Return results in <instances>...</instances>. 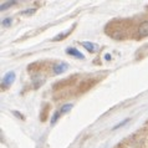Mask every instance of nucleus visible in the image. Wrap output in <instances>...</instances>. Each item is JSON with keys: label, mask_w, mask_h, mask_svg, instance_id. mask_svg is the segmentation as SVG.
<instances>
[{"label": "nucleus", "mask_w": 148, "mask_h": 148, "mask_svg": "<svg viewBox=\"0 0 148 148\" xmlns=\"http://www.w3.org/2000/svg\"><path fill=\"white\" fill-rule=\"evenodd\" d=\"M66 54L71 55V56H75V57H77V59H80V60L85 59V56L82 55L81 52L77 50V49H75V47H69V49H66Z\"/></svg>", "instance_id": "obj_5"}, {"label": "nucleus", "mask_w": 148, "mask_h": 148, "mask_svg": "<svg viewBox=\"0 0 148 148\" xmlns=\"http://www.w3.org/2000/svg\"><path fill=\"white\" fill-rule=\"evenodd\" d=\"M128 121H130V120H125V121H122L121 123H118V125H117V126H114V128H113V130H116V128H120V127H121V126H123V125H125V123H127V122H128Z\"/></svg>", "instance_id": "obj_13"}, {"label": "nucleus", "mask_w": 148, "mask_h": 148, "mask_svg": "<svg viewBox=\"0 0 148 148\" xmlns=\"http://www.w3.org/2000/svg\"><path fill=\"white\" fill-rule=\"evenodd\" d=\"M16 4V1H8V3H3L1 4V11H4L5 9H8L9 6H11V5H15Z\"/></svg>", "instance_id": "obj_10"}, {"label": "nucleus", "mask_w": 148, "mask_h": 148, "mask_svg": "<svg viewBox=\"0 0 148 148\" xmlns=\"http://www.w3.org/2000/svg\"><path fill=\"white\" fill-rule=\"evenodd\" d=\"M32 82H34V87H35V88H39L41 85H44L45 77H44V76H35L34 80H32Z\"/></svg>", "instance_id": "obj_7"}, {"label": "nucleus", "mask_w": 148, "mask_h": 148, "mask_svg": "<svg viewBox=\"0 0 148 148\" xmlns=\"http://www.w3.org/2000/svg\"><path fill=\"white\" fill-rule=\"evenodd\" d=\"M15 81V73L14 72H9V73H6L5 76H4V79L1 81V86H3V88H8V87H10L11 84Z\"/></svg>", "instance_id": "obj_2"}, {"label": "nucleus", "mask_w": 148, "mask_h": 148, "mask_svg": "<svg viewBox=\"0 0 148 148\" xmlns=\"http://www.w3.org/2000/svg\"><path fill=\"white\" fill-rule=\"evenodd\" d=\"M81 45H82V46H84L88 52H96V51L98 50V45L93 44V42H90V41H82Z\"/></svg>", "instance_id": "obj_4"}, {"label": "nucleus", "mask_w": 148, "mask_h": 148, "mask_svg": "<svg viewBox=\"0 0 148 148\" xmlns=\"http://www.w3.org/2000/svg\"><path fill=\"white\" fill-rule=\"evenodd\" d=\"M72 108V105L71 103H69V105H64L62 107L60 108V112H61V114H64V113H66V112H69L70 110Z\"/></svg>", "instance_id": "obj_8"}, {"label": "nucleus", "mask_w": 148, "mask_h": 148, "mask_svg": "<svg viewBox=\"0 0 148 148\" xmlns=\"http://www.w3.org/2000/svg\"><path fill=\"white\" fill-rule=\"evenodd\" d=\"M73 29H75V25H73L72 27H70V30H69V31H64V32H61V34L56 35L55 38L52 39V41H61V40H64L65 38H67V36L73 31Z\"/></svg>", "instance_id": "obj_6"}, {"label": "nucleus", "mask_w": 148, "mask_h": 148, "mask_svg": "<svg viewBox=\"0 0 148 148\" xmlns=\"http://www.w3.org/2000/svg\"><path fill=\"white\" fill-rule=\"evenodd\" d=\"M10 24H11V19H5V20H3V23H1V25L3 26H9L10 25Z\"/></svg>", "instance_id": "obj_12"}, {"label": "nucleus", "mask_w": 148, "mask_h": 148, "mask_svg": "<svg viewBox=\"0 0 148 148\" xmlns=\"http://www.w3.org/2000/svg\"><path fill=\"white\" fill-rule=\"evenodd\" d=\"M137 36H138V39H143V38H147V36H148V20H146V21H142L138 25Z\"/></svg>", "instance_id": "obj_1"}, {"label": "nucleus", "mask_w": 148, "mask_h": 148, "mask_svg": "<svg viewBox=\"0 0 148 148\" xmlns=\"http://www.w3.org/2000/svg\"><path fill=\"white\" fill-rule=\"evenodd\" d=\"M60 116H61V112H60V110H59V111H56V112L54 113V117H52V120H51V125H55L56 121L60 118Z\"/></svg>", "instance_id": "obj_9"}, {"label": "nucleus", "mask_w": 148, "mask_h": 148, "mask_svg": "<svg viewBox=\"0 0 148 148\" xmlns=\"http://www.w3.org/2000/svg\"><path fill=\"white\" fill-rule=\"evenodd\" d=\"M105 59H106V60H110V59H111V56H110V55H106V56H105Z\"/></svg>", "instance_id": "obj_14"}, {"label": "nucleus", "mask_w": 148, "mask_h": 148, "mask_svg": "<svg viewBox=\"0 0 148 148\" xmlns=\"http://www.w3.org/2000/svg\"><path fill=\"white\" fill-rule=\"evenodd\" d=\"M35 11H36V9L34 8V9H27V10H23L21 11V15H32V14H35Z\"/></svg>", "instance_id": "obj_11"}, {"label": "nucleus", "mask_w": 148, "mask_h": 148, "mask_svg": "<svg viewBox=\"0 0 148 148\" xmlns=\"http://www.w3.org/2000/svg\"><path fill=\"white\" fill-rule=\"evenodd\" d=\"M67 69H69V65L66 62H57L52 66V71H54V73H56V75H60V73H64Z\"/></svg>", "instance_id": "obj_3"}]
</instances>
